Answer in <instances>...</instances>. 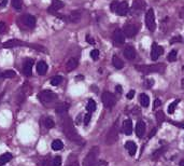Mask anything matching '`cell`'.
I'll return each mask as SVG.
<instances>
[{
  "label": "cell",
  "mask_w": 184,
  "mask_h": 166,
  "mask_svg": "<svg viewBox=\"0 0 184 166\" xmlns=\"http://www.w3.org/2000/svg\"><path fill=\"white\" fill-rule=\"evenodd\" d=\"M119 3L120 2H117V1L112 2V4H111V11H112V12H117V6H119Z\"/></svg>",
  "instance_id": "42"
},
{
  "label": "cell",
  "mask_w": 184,
  "mask_h": 166,
  "mask_svg": "<svg viewBox=\"0 0 184 166\" xmlns=\"http://www.w3.org/2000/svg\"><path fill=\"white\" fill-rule=\"evenodd\" d=\"M144 6H145V3H144L142 0H135L133 3V9L135 11H142Z\"/></svg>",
  "instance_id": "26"
},
{
  "label": "cell",
  "mask_w": 184,
  "mask_h": 166,
  "mask_svg": "<svg viewBox=\"0 0 184 166\" xmlns=\"http://www.w3.org/2000/svg\"><path fill=\"white\" fill-rule=\"evenodd\" d=\"M179 102H180V99H177V100L172 102L171 104L169 105V107H168V112H169L170 114L174 112V110H176V108H177V106H178Z\"/></svg>",
  "instance_id": "32"
},
{
  "label": "cell",
  "mask_w": 184,
  "mask_h": 166,
  "mask_svg": "<svg viewBox=\"0 0 184 166\" xmlns=\"http://www.w3.org/2000/svg\"><path fill=\"white\" fill-rule=\"evenodd\" d=\"M180 166H184V159L182 161H181V163H180Z\"/></svg>",
  "instance_id": "52"
},
{
  "label": "cell",
  "mask_w": 184,
  "mask_h": 166,
  "mask_svg": "<svg viewBox=\"0 0 184 166\" xmlns=\"http://www.w3.org/2000/svg\"><path fill=\"white\" fill-rule=\"evenodd\" d=\"M182 69H183V70H184V66H183V68H182Z\"/></svg>",
  "instance_id": "55"
},
{
  "label": "cell",
  "mask_w": 184,
  "mask_h": 166,
  "mask_svg": "<svg viewBox=\"0 0 184 166\" xmlns=\"http://www.w3.org/2000/svg\"><path fill=\"white\" fill-rule=\"evenodd\" d=\"M135 91H133V89H131V91H129L128 92V94H127V98H128V99H133V96H135Z\"/></svg>",
  "instance_id": "44"
},
{
  "label": "cell",
  "mask_w": 184,
  "mask_h": 166,
  "mask_svg": "<svg viewBox=\"0 0 184 166\" xmlns=\"http://www.w3.org/2000/svg\"><path fill=\"white\" fill-rule=\"evenodd\" d=\"M164 53V49L161 45L156 44V43H153L152 45V51H151V58L152 60H158V57Z\"/></svg>",
  "instance_id": "9"
},
{
  "label": "cell",
  "mask_w": 184,
  "mask_h": 166,
  "mask_svg": "<svg viewBox=\"0 0 184 166\" xmlns=\"http://www.w3.org/2000/svg\"><path fill=\"white\" fill-rule=\"evenodd\" d=\"M115 89H117V93H122V86L121 85H117V86H115Z\"/></svg>",
  "instance_id": "48"
},
{
  "label": "cell",
  "mask_w": 184,
  "mask_h": 166,
  "mask_svg": "<svg viewBox=\"0 0 184 166\" xmlns=\"http://www.w3.org/2000/svg\"><path fill=\"white\" fill-rule=\"evenodd\" d=\"M32 66H34V62L31 60H28L24 64V69H23L24 75L27 76V77H30L32 75Z\"/></svg>",
  "instance_id": "17"
},
{
  "label": "cell",
  "mask_w": 184,
  "mask_h": 166,
  "mask_svg": "<svg viewBox=\"0 0 184 166\" xmlns=\"http://www.w3.org/2000/svg\"><path fill=\"white\" fill-rule=\"evenodd\" d=\"M0 78H1V73H0Z\"/></svg>",
  "instance_id": "54"
},
{
  "label": "cell",
  "mask_w": 184,
  "mask_h": 166,
  "mask_svg": "<svg viewBox=\"0 0 184 166\" xmlns=\"http://www.w3.org/2000/svg\"><path fill=\"white\" fill-rule=\"evenodd\" d=\"M91 57L93 58L94 60H98V57H99V51L98 50H92V52H91Z\"/></svg>",
  "instance_id": "39"
},
{
  "label": "cell",
  "mask_w": 184,
  "mask_h": 166,
  "mask_svg": "<svg viewBox=\"0 0 184 166\" xmlns=\"http://www.w3.org/2000/svg\"><path fill=\"white\" fill-rule=\"evenodd\" d=\"M15 76H16V73L13 70H6L1 73V78H4V79H11V78H14Z\"/></svg>",
  "instance_id": "30"
},
{
  "label": "cell",
  "mask_w": 184,
  "mask_h": 166,
  "mask_svg": "<svg viewBox=\"0 0 184 166\" xmlns=\"http://www.w3.org/2000/svg\"><path fill=\"white\" fill-rule=\"evenodd\" d=\"M180 41H181V37H174V38H172L171 39V40H170V43H171V44H172V43H174V42H180Z\"/></svg>",
  "instance_id": "45"
},
{
  "label": "cell",
  "mask_w": 184,
  "mask_h": 166,
  "mask_svg": "<svg viewBox=\"0 0 184 166\" xmlns=\"http://www.w3.org/2000/svg\"><path fill=\"white\" fill-rule=\"evenodd\" d=\"M47 71V65L45 62H43V60H41V62H39L38 64H37V73H39V75L43 76L45 75Z\"/></svg>",
  "instance_id": "22"
},
{
  "label": "cell",
  "mask_w": 184,
  "mask_h": 166,
  "mask_svg": "<svg viewBox=\"0 0 184 166\" xmlns=\"http://www.w3.org/2000/svg\"><path fill=\"white\" fill-rule=\"evenodd\" d=\"M86 41L89 43V44H95V40H94V39L92 38L89 35H87V36H86Z\"/></svg>",
  "instance_id": "43"
},
{
  "label": "cell",
  "mask_w": 184,
  "mask_h": 166,
  "mask_svg": "<svg viewBox=\"0 0 184 166\" xmlns=\"http://www.w3.org/2000/svg\"><path fill=\"white\" fill-rule=\"evenodd\" d=\"M181 17L184 19V8L182 9V11H181Z\"/></svg>",
  "instance_id": "51"
},
{
  "label": "cell",
  "mask_w": 184,
  "mask_h": 166,
  "mask_svg": "<svg viewBox=\"0 0 184 166\" xmlns=\"http://www.w3.org/2000/svg\"><path fill=\"white\" fill-rule=\"evenodd\" d=\"M156 120H157V122H158L159 124L162 123V122H164L165 121V114H164V112L162 110H158L156 112Z\"/></svg>",
  "instance_id": "35"
},
{
  "label": "cell",
  "mask_w": 184,
  "mask_h": 166,
  "mask_svg": "<svg viewBox=\"0 0 184 166\" xmlns=\"http://www.w3.org/2000/svg\"><path fill=\"white\" fill-rule=\"evenodd\" d=\"M164 150H165V148H163V149H159V150H156V151H155L154 153L152 154V159H153V160H157V159H158L159 156L163 154Z\"/></svg>",
  "instance_id": "37"
},
{
  "label": "cell",
  "mask_w": 184,
  "mask_h": 166,
  "mask_svg": "<svg viewBox=\"0 0 184 166\" xmlns=\"http://www.w3.org/2000/svg\"><path fill=\"white\" fill-rule=\"evenodd\" d=\"M63 148V143L59 139H56V140H54L53 143H52V149H53L54 151H59Z\"/></svg>",
  "instance_id": "27"
},
{
  "label": "cell",
  "mask_w": 184,
  "mask_h": 166,
  "mask_svg": "<svg viewBox=\"0 0 184 166\" xmlns=\"http://www.w3.org/2000/svg\"><path fill=\"white\" fill-rule=\"evenodd\" d=\"M136 69L138 71L142 73H163L165 71V65L164 64H155V65H137L136 66Z\"/></svg>",
  "instance_id": "2"
},
{
  "label": "cell",
  "mask_w": 184,
  "mask_h": 166,
  "mask_svg": "<svg viewBox=\"0 0 184 166\" xmlns=\"http://www.w3.org/2000/svg\"><path fill=\"white\" fill-rule=\"evenodd\" d=\"M182 86L184 87V80H183V81H182Z\"/></svg>",
  "instance_id": "53"
},
{
  "label": "cell",
  "mask_w": 184,
  "mask_h": 166,
  "mask_svg": "<svg viewBox=\"0 0 184 166\" xmlns=\"http://www.w3.org/2000/svg\"><path fill=\"white\" fill-rule=\"evenodd\" d=\"M128 3H127L126 1H123V2H120L119 3V6H117V13L119 15H121V16H124V15H126L127 13H128Z\"/></svg>",
  "instance_id": "14"
},
{
  "label": "cell",
  "mask_w": 184,
  "mask_h": 166,
  "mask_svg": "<svg viewBox=\"0 0 184 166\" xmlns=\"http://www.w3.org/2000/svg\"><path fill=\"white\" fill-rule=\"evenodd\" d=\"M68 109H69V105H68L67 102H60L59 105L56 106L55 111L57 114H65L68 111Z\"/></svg>",
  "instance_id": "20"
},
{
  "label": "cell",
  "mask_w": 184,
  "mask_h": 166,
  "mask_svg": "<svg viewBox=\"0 0 184 166\" xmlns=\"http://www.w3.org/2000/svg\"><path fill=\"white\" fill-rule=\"evenodd\" d=\"M78 60L74 57H71L69 60L67 62V64H66V69H67V71H72L74 70V69L78 67Z\"/></svg>",
  "instance_id": "21"
},
{
  "label": "cell",
  "mask_w": 184,
  "mask_h": 166,
  "mask_svg": "<svg viewBox=\"0 0 184 166\" xmlns=\"http://www.w3.org/2000/svg\"><path fill=\"white\" fill-rule=\"evenodd\" d=\"M112 64L117 69H122L123 67H124V63H123V60L117 55H114L112 57Z\"/></svg>",
  "instance_id": "23"
},
{
  "label": "cell",
  "mask_w": 184,
  "mask_h": 166,
  "mask_svg": "<svg viewBox=\"0 0 184 166\" xmlns=\"http://www.w3.org/2000/svg\"><path fill=\"white\" fill-rule=\"evenodd\" d=\"M91 119H92V114L88 112V113H87V114L84 117V124H85V125H88V123L91 122Z\"/></svg>",
  "instance_id": "41"
},
{
  "label": "cell",
  "mask_w": 184,
  "mask_h": 166,
  "mask_svg": "<svg viewBox=\"0 0 184 166\" xmlns=\"http://www.w3.org/2000/svg\"><path fill=\"white\" fill-rule=\"evenodd\" d=\"M125 148H126V150L128 151L129 156H135L136 152H137V145H136V143H133V141H131V140L126 141Z\"/></svg>",
  "instance_id": "15"
},
{
  "label": "cell",
  "mask_w": 184,
  "mask_h": 166,
  "mask_svg": "<svg viewBox=\"0 0 184 166\" xmlns=\"http://www.w3.org/2000/svg\"><path fill=\"white\" fill-rule=\"evenodd\" d=\"M174 125H178L179 127H181V128H184V124H181V123H174Z\"/></svg>",
  "instance_id": "50"
},
{
  "label": "cell",
  "mask_w": 184,
  "mask_h": 166,
  "mask_svg": "<svg viewBox=\"0 0 184 166\" xmlns=\"http://www.w3.org/2000/svg\"><path fill=\"white\" fill-rule=\"evenodd\" d=\"M24 45H29V44H27V43L23 42L21 40H17V39H11V40H8L3 43L4 49H11V48H15V47H24Z\"/></svg>",
  "instance_id": "8"
},
{
  "label": "cell",
  "mask_w": 184,
  "mask_h": 166,
  "mask_svg": "<svg viewBox=\"0 0 184 166\" xmlns=\"http://www.w3.org/2000/svg\"><path fill=\"white\" fill-rule=\"evenodd\" d=\"M44 126L47 128H53L54 126H55V123H54L53 119H51V118L47 117L44 119Z\"/></svg>",
  "instance_id": "31"
},
{
  "label": "cell",
  "mask_w": 184,
  "mask_h": 166,
  "mask_svg": "<svg viewBox=\"0 0 184 166\" xmlns=\"http://www.w3.org/2000/svg\"><path fill=\"white\" fill-rule=\"evenodd\" d=\"M12 154L11 153H4L2 154L1 156H0V166H3L6 165L8 162H10L11 160H12Z\"/></svg>",
  "instance_id": "25"
},
{
  "label": "cell",
  "mask_w": 184,
  "mask_h": 166,
  "mask_svg": "<svg viewBox=\"0 0 184 166\" xmlns=\"http://www.w3.org/2000/svg\"><path fill=\"white\" fill-rule=\"evenodd\" d=\"M61 81H63V77H60V76H55V77H53L51 79V84L53 85V86H57L58 84H60Z\"/></svg>",
  "instance_id": "34"
},
{
  "label": "cell",
  "mask_w": 184,
  "mask_h": 166,
  "mask_svg": "<svg viewBox=\"0 0 184 166\" xmlns=\"http://www.w3.org/2000/svg\"><path fill=\"white\" fill-rule=\"evenodd\" d=\"M12 6L15 10L21 11L23 6V0H12Z\"/></svg>",
  "instance_id": "33"
},
{
  "label": "cell",
  "mask_w": 184,
  "mask_h": 166,
  "mask_svg": "<svg viewBox=\"0 0 184 166\" xmlns=\"http://www.w3.org/2000/svg\"><path fill=\"white\" fill-rule=\"evenodd\" d=\"M86 109H87V111H88L89 113L94 112V111L96 110V102H95V100H94V99H89L88 102H87Z\"/></svg>",
  "instance_id": "29"
},
{
  "label": "cell",
  "mask_w": 184,
  "mask_h": 166,
  "mask_svg": "<svg viewBox=\"0 0 184 166\" xmlns=\"http://www.w3.org/2000/svg\"><path fill=\"white\" fill-rule=\"evenodd\" d=\"M69 17H70V21L76 23V22H79L81 19V13L79 12V11H73V12H71Z\"/></svg>",
  "instance_id": "28"
},
{
  "label": "cell",
  "mask_w": 184,
  "mask_h": 166,
  "mask_svg": "<svg viewBox=\"0 0 184 166\" xmlns=\"http://www.w3.org/2000/svg\"><path fill=\"white\" fill-rule=\"evenodd\" d=\"M123 132L127 136L131 135V133H133V121L130 119H127L124 121V123H123Z\"/></svg>",
  "instance_id": "13"
},
{
  "label": "cell",
  "mask_w": 184,
  "mask_h": 166,
  "mask_svg": "<svg viewBox=\"0 0 184 166\" xmlns=\"http://www.w3.org/2000/svg\"><path fill=\"white\" fill-rule=\"evenodd\" d=\"M124 56L127 60H133L136 57V51L133 47L128 45L124 49Z\"/></svg>",
  "instance_id": "19"
},
{
  "label": "cell",
  "mask_w": 184,
  "mask_h": 166,
  "mask_svg": "<svg viewBox=\"0 0 184 166\" xmlns=\"http://www.w3.org/2000/svg\"><path fill=\"white\" fill-rule=\"evenodd\" d=\"M101 99L106 108H112L115 105V96L110 92H104L101 96Z\"/></svg>",
  "instance_id": "6"
},
{
  "label": "cell",
  "mask_w": 184,
  "mask_h": 166,
  "mask_svg": "<svg viewBox=\"0 0 184 166\" xmlns=\"http://www.w3.org/2000/svg\"><path fill=\"white\" fill-rule=\"evenodd\" d=\"M6 30V24L4 22H0V32H3Z\"/></svg>",
  "instance_id": "46"
},
{
  "label": "cell",
  "mask_w": 184,
  "mask_h": 166,
  "mask_svg": "<svg viewBox=\"0 0 184 166\" xmlns=\"http://www.w3.org/2000/svg\"><path fill=\"white\" fill-rule=\"evenodd\" d=\"M145 24L150 31H154V30L156 29V23H155V16H154V11H153V9H149V10L146 11Z\"/></svg>",
  "instance_id": "5"
},
{
  "label": "cell",
  "mask_w": 184,
  "mask_h": 166,
  "mask_svg": "<svg viewBox=\"0 0 184 166\" xmlns=\"http://www.w3.org/2000/svg\"><path fill=\"white\" fill-rule=\"evenodd\" d=\"M98 154H99V148L98 147L92 148L88 153H87V156H85L83 166H95L96 162H97Z\"/></svg>",
  "instance_id": "3"
},
{
  "label": "cell",
  "mask_w": 184,
  "mask_h": 166,
  "mask_svg": "<svg viewBox=\"0 0 184 166\" xmlns=\"http://www.w3.org/2000/svg\"><path fill=\"white\" fill-rule=\"evenodd\" d=\"M139 102H140V104H141V106L148 107L149 105H150V97H149L146 94L142 93V94H140V96H139Z\"/></svg>",
  "instance_id": "24"
},
{
  "label": "cell",
  "mask_w": 184,
  "mask_h": 166,
  "mask_svg": "<svg viewBox=\"0 0 184 166\" xmlns=\"http://www.w3.org/2000/svg\"><path fill=\"white\" fill-rule=\"evenodd\" d=\"M113 41L117 45H121L125 42V35L121 29H117L113 32Z\"/></svg>",
  "instance_id": "11"
},
{
  "label": "cell",
  "mask_w": 184,
  "mask_h": 166,
  "mask_svg": "<svg viewBox=\"0 0 184 166\" xmlns=\"http://www.w3.org/2000/svg\"><path fill=\"white\" fill-rule=\"evenodd\" d=\"M52 166H61V158L60 156H55L52 161Z\"/></svg>",
  "instance_id": "38"
},
{
  "label": "cell",
  "mask_w": 184,
  "mask_h": 166,
  "mask_svg": "<svg viewBox=\"0 0 184 166\" xmlns=\"http://www.w3.org/2000/svg\"><path fill=\"white\" fill-rule=\"evenodd\" d=\"M155 133H156V128H154V130L152 131V133H151V134H150V136H149V137H150V138H152V137L155 135Z\"/></svg>",
  "instance_id": "49"
},
{
  "label": "cell",
  "mask_w": 184,
  "mask_h": 166,
  "mask_svg": "<svg viewBox=\"0 0 184 166\" xmlns=\"http://www.w3.org/2000/svg\"><path fill=\"white\" fill-rule=\"evenodd\" d=\"M117 140V125H113V127L110 130L109 134L107 135L106 143H108V145H112V143Z\"/></svg>",
  "instance_id": "10"
},
{
  "label": "cell",
  "mask_w": 184,
  "mask_h": 166,
  "mask_svg": "<svg viewBox=\"0 0 184 166\" xmlns=\"http://www.w3.org/2000/svg\"><path fill=\"white\" fill-rule=\"evenodd\" d=\"M123 32L126 37L128 38H133L137 35L138 32V26L135 25V24H126L124 26V29H123Z\"/></svg>",
  "instance_id": "7"
},
{
  "label": "cell",
  "mask_w": 184,
  "mask_h": 166,
  "mask_svg": "<svg viewBox=\"0 0 184 166\" xmlns=\"http://www.w3.org/2000/svg\"><path fill=\"white\" fill-rule=\"evenodd\" d=\"M63 131L68 139L74 141V143H76L78 145H82L83 143L82 138H81L80 135L78 134V132H76V128H74L71 119H70L69 117H67V115H66L63 120Z\"/></svg>",
  "instance_id": "1"
},
{
  "label": "cell",
  "mask_w": 184,
  "mask_h": 166,
  "mask_svg": "<svg viewBox=\"0 0 184 166\" xmlns=\"http://www.w3.org/2000/svg\"><path fill=\"white\" fill-rule=\"evenodd\" d=\"M65 6L63 4V1H60V0H53V2H52V6L49 8V12L50 13H55V11H58L59 9H61L63 6Z\"/></svg>",
  "instance_id": "18"
},
{
  "label": "cell",
  "mask_w": 184,
  "mask_h": 166,
  "mask_svg": "<svg viewBox=\"0 0 184 166\" xmlns=\"http://www.w3.org/2000/svg\"><path fill=\"white\" fill-rule=\"evenodd\" d=\"M162 105V102H161V99H155V102H154V108H157V107H159Z\"/></svg>",
  "instance_id": "47"
},
{
  "label": "cell",
  "mask_w": 184,
  "mask_h": 166,
  "mask_svg": "<svg viewBox=\"0 0 184 166\" xmlns=\"http://www.w3.org/2000/svg\"><path fill=\"white\" fill-rule=\"evenodd\" d=\"M66 166H80V164H79L76 158H74L73 156V160H69V162L67 163V165Z\"/></svg>",
  "instance_id": "40"
},
{
  "label": "cell",
  "mask_w": 184,
  "mask_h": 166,
  "mask_svg": "<svg viewBox=\"0 0 184 166\" xmlns=\"http://www.w3.org/2000/svg\"><path fill=\"white\" fill-rule=\"evenodd\" d=\"M23 22L24 24H25L27 27L29 28H34L35 25H36V17L34 16V15H30V14H27V15H24L23 16Z\"/></svg>",
  "instance_id": "12"
},
{
  "label": "cell",
  "mask_w": 184,
  "mask_h": 166,
  "mask_svg": "<svg viewBox=\"0 0 184 166\" xmlns=\"http://www.w3.org/2000/svg\"><path fill=\"white\" fill-rule=\"evenodd\" d=\"M56 98H57V95L54 92L50 91V89H44V91L40 92L38 94V99L41 102H51L55 100Z\"/></svg>",
  "instance_id": "4"
},
{
  "label": "cell",
  "mask_w": 184,
  "mask_h": 166,
  "mask_svg": "<svg viewBox=\"0 0 184 166\" xmlns=\"http://www.w3.org/2000/svg\"><path fill=\"white\" fill-rule=\"evenodd\" d=\"M177 55H178V52L176 51V50H172L171 52H170L169 54H168V60L169 62H176L177 60Z\"/></svg>",
  "instance_id": "36"
},
{
  "label": "cell",
  "mask_w": 184,
  "mask_h": 166,
  "mask_svg": "<svg viewBox=\"0 0 184 166\" xmlns=\"http://www.w3.org/2000/svg\"><path fill=\"white\" fill-rule=\"evenodd\" d=\"M0 98H1V97H0Z\"/></svg>",
  "instance_id": "56"
},
{
  "label": "cell",
  "mask_w": 184,
  "mask_h": 166,
  "mask_svg": "<svg viewBox=\"0 0 184 166\" xmlns=\"http://www.w3.org/2000/svg\"><path fill=\"white\" fill-rule=\"evenodd\" d=\"M136 134L139 138H141L145 134V124L143 121H138L137 125H136Z\"/></svg>",
  "instance_id": "16"
}]
</instances>
